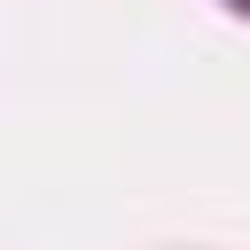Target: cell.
Listing matches in <instances>:
<instances>
[{"instance_id":"obj_1","label":"cell","mask_w":250,"mask_h":250,"mask_svg":"<svg viewBox=\"0 0 250 250\" xmlns=\"http://www.w3.org/2000/svg\"><path fill=\"white\" fill-rule=\"evenodd\" d=\"M227 8H234V16H250V0H227Z\"/></svg>"}]
</instances>
